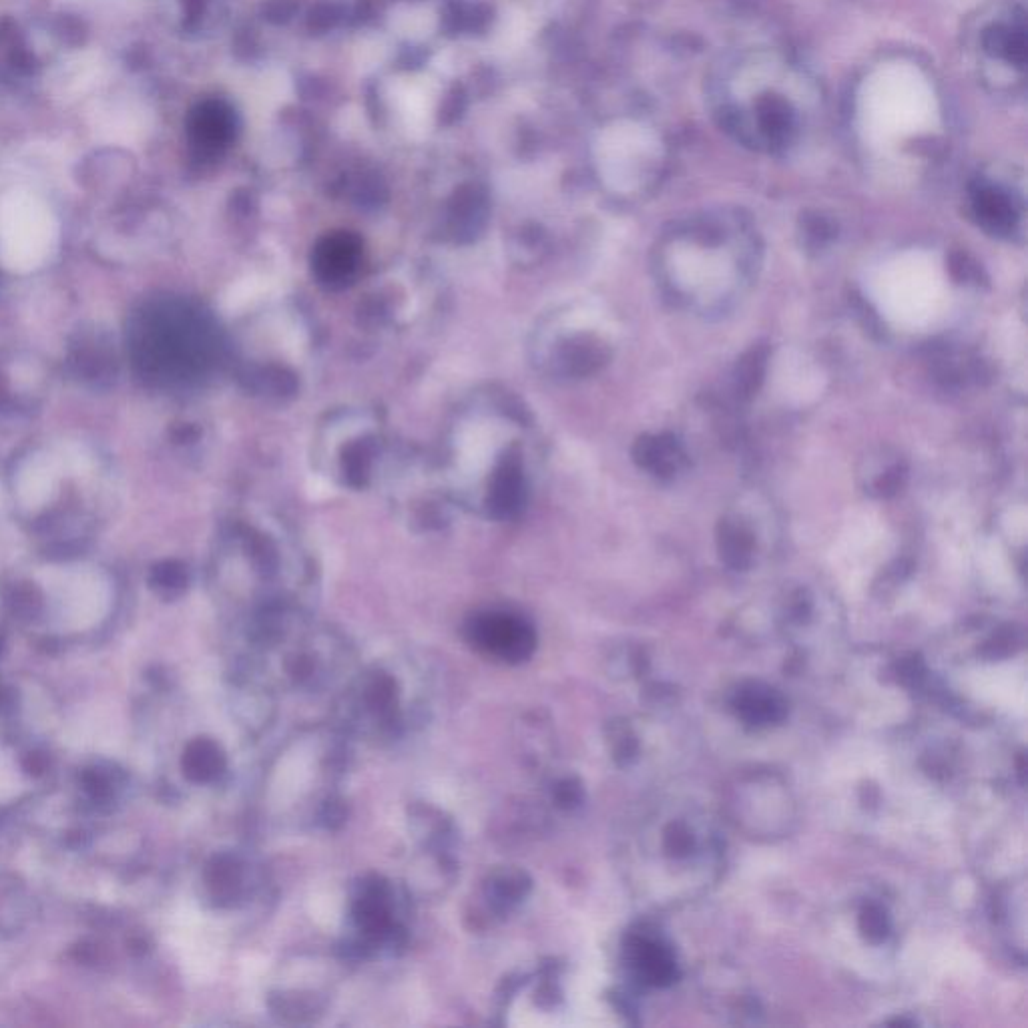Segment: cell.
Instances as JSON below:
<instances>
[{
  "label": "cell",
  "mask_w": 1028,
  "mask_h": 1028,
  "mask_svg": "<svg viewBox=\"0 0 1028 1028\" xmlns=\"http://www.w3.org/2000/svg\"><path fill=\"white\" fill-rule=\"evenodd\" d=\"M466 633L476 649L506 663H523L537 649L535 629L512 615H478L468 623Z\"/></svg>",
  "instance_id": "cell-1"
},
{
  "label": "cell",
  "mask_w": 1028,
  "mask_h": 1028,
  "mask_svg": "<svg viewBox=\"0 0 1028 1028\" xmlns=\"http://www.w3.org/2000/svg\"><path fill=\"white\" fill-rule=\"evenodd\" d=\"M362 262V243L352 233H332L324 237L312 255L316 278L332 288H346L358 274Z\"/></svg>",
  "instance_id": "cell-2"
},
{
  "label": "cell",
  "mask_w": 1028,
  "mask_h": 1028,
  "mask_svg": "<svg viewBox=\"0 0 1028 1028\" xmlns=\"http://www.w3.org/2000/svg\"><path fill=\"white\" fill-rule=\"evenodd\" d=\"M972 211L980 227H984L992 235H1010L1018 223V211L1000 185H994L986 179H980L972 185L970 191Z\"/></svg>",
  "instance_id": "cell-3"
},
{
  "label": "cell",
  "mask_w": 1028,
  "mask_h": 1028,
  "mask_svg": "<svg viewBox=\"0 0 1028 1028\" xmlns=\"http://www.w3.org/2000/svg\"><path fill=\"white\" fill-rule=\"evenodd\" d=\"M633 460L659 478H671L683 460V452L671 434H643L633 446Z\"/></svg>",
  "instance_id": "cell-4"
},
{
  "label": "cell",
  "mask_w": 1028,
  "mask_h": 1028,
  "mask_svg": "<svg viewBox=\"0 0 1028 1028\" xmlns=\"http://www.w3.org/2000/svg\"><path fill=\"white\" fill-rule=\"evenodd\" d=\"M631 960L641 980L653 986H669L677 978L675 956L667 946L655 940H635Z\"/></svg>",
  "instance_id": "cell-5"
},
{
  "label": "cell",
  "mask_w": 1028,
  "mask_h": 1028,
  "mask_svg": "<svg viewBox=\"0 0 1028 1028\" xmlns=\"http://www.w3.org/2000/svg\"><path fill=\"white\" fill-rule=\"evenodd\" d=\"M183 774L193 784H211L225 771V753L207 737L193 739L181 759Z\"/></svg>",
  "instance_id": "cell-6"
},
{
  "label": "cell",
  "mask_w": 1028,
  "mask_h": 1028,
  "mask_svg": "<svg viewBox=\"0 0 1028 1028\" xmlns=\"http://www.w3.org/2000/svg\"><path fill=\"white\" fill-rule=\"evenodd\" d=\"M523 496H525V486H523L521 468L514 460H508L494 474L490 494H488L490 510L496 514L498 519H510L521 510Z\"/></svg>",
  "instance_id": "cell-7"
},
{
  "label": "cell",
  "mask_w": 1028,
  "mask_h": 1028,
  "mask_svg": "<svg viewBox=\"0 0 1028 1028\" xmlns=\"http://www.w3.org/2000/svg\"><path fill=\"white\" fill-rule=\"evenodd\" d=\"M735 707L737 713L753 725L776 723L786 715L784 699L774 689L755 683L737 691Z\"/></svg>",
  "instance_id": "cell-8"
},
{
  "label": "cell",
  "mask_w": 1028,
  "mask_h": 1028,
  "mask_svg": "<svg viewBox=\"0 0 1028 1028\" xmlns=\"http://www.w3.org/2000/svg\"><path fill=\"white\" fill-rule=\"evenodd\" d=\"M982 49L1004 61L1006 65L1024 69L1026 63V31L1022 23H998L982 35Z\"/></svg>",
  "instance_id": "cell-9"
},
{
  "label": "cell",
  "mask_w": 1028,
  "mask_h": 1028,
  "mask_svg": "<svg viewBox=\"0 0 1028 1028\" xmlns=\"http://www.w3.org/2000/svg\"><path fill=\"white\" fill-rule=\"evenodd\" d=\"M717 547L725 565L743 571L751 563L753 535L751 529L733 517H723L717 525Z\"/></svg>",
  "instance_id": "cell-10"
},
{
  "label": "cell",
  "mask_w": 1028,
  "mask_h": 1028,
  "mask_svg": "<svg viewBox=\"0 0 1028 1028\" xmlns=\"http://www.w3.org/2000/svg\"><path fill=\"white\" fill-rule=\"evenodd\" d=\"M767 362H769V348L765 344L751 346L737 360L733 378H735V392L741 400H749L759 392V388L765 380Z\"/></svg>",
  "instance_id": "cell-11"
},
{
  "label": "cell",
  "mask_w": 1028,
  "mask_h": 1028,
  "mask_svg": "<svg viewBox=\"0 0 1028 1028\" xmlns=\"http://www.w3.org/2000/svg\"><path fill=\"white\" fill-rule=\"evenodd\" d=\"M193 129L195 137H199V141H203L205 145H221L231 135V115L221 105H205L195 115Z\"/></svg>",
  "instance_id": "cell-12"
},
{
  "label": "cell",
  "mask_w": 1028,
  "mask_h": 1028,
  "mask_svg": "<svg viewBox=\"0 0 1028 1028\" xmlns=\"http://www.w3.org/2000/svg\"><path fill=\"white\" fill-rule=\"evenodd\" d=\"M531 880L521 870H502L490 880V896L500 906H510L527 896Z\"/></svg>",
  "instance_id": "cell-13"
},
{
  "label": "cell",
  "mask_w": 1028,
  "mask_h": 1028,
  "mask_svg": "<svg viewBox=\"0 0 1028 1028\" xmlns=\"http://www.w3.org/2000/svg\"><path fill=\"white\" fill-rule=\"evenodd\" d=\"M239 882V870L237 864L231 858H215L211 866L207 868V884L213 888L215 894H231Z\"/></svg>",
  "instance_id": "cell-14"
},
{
  "label": "cell",
  "mask_w": 1028,
  "mask_h": 1028,
  "mask_svg": "<svg viewBox=\"0 0 1028 1028\" xmlns=\"http://www.w3.org/2000/svg\"><path fill=\"white\" fill-rule=\"evenodd\" d=\"M802 229H804L806 245L812 249H820L836 237V225L822 213H808L802 219Z\"/></svg>",
  "instance_id": "cell-15"
},
{
  "label": "cell",
  "mask_w": 1028,
  "mask_h": 1028,
  "mask_svg": "<svg viewBox=\"0 0 1028 1028\" xmlns=\"http://www.w3.org/2000/svg\"><path fill=\"white\" fill-rule=\"evenodd\" d=\"M906 480H908L906 464L894 462L872 482V492L880 498H892L904 488Z\"/></svg>",
  "instance_id": "cell-16"
},
{
  "label": "cell",
  "mask_w": 1028,
  "mask_h": 1028,
  "mask_svg": "<svg viewBox=\"0 0 1028 1028\" xmlns=\"http://www.w3.org/2000/svg\"><path fill=\"white\" fill-rule=\"evenodd\" d=\"M948 272L958 284H982L984 274L982 268L972 260L968 253L954 251L948 257Z\"/></svg>",
  "instance_id": "cell-17"
},
{
  "label": "cell",
  "mask_w": 1028,
  "mask_h": 1028,
  "mask_svg": "<svg viewBox=\"0 0 1028 1028\" xmlns=\"http://www.w3.org/2000/svg\"><path fill=\"white\" fill-rule=\"evenodd\" d=\"M862 930L866 932V936L874 942H880L886 938L888 934V920H886V914L878 908V906H870L864 910L862 914Z\"/></svg>",
  "instance_id": "cell-18"
},
{
  "label": "cell",
  "mask_w": 1028,
  "mask_h": 1028,
  "mask_svg": "<svg viewBox=\"0 0 1028 1028\" xmlns=\"http://www.w3.org/2000/svg\"><path fill=\"white\" fill-rule=\"evenodd\" d=\"M85 792L95 800H105L111 794V780L101 769H87L81 778Z\"/></svg>",
  "instance_id": "cell-19"
},
{
  "label": "cell",
  "mask_w": 1028,
  "mask_h": 1028,
  "mask_svg": "<svg viewBox=\"0 0 1028 1028\" xmlns=\"http://www.w3.org/2000/svg\"><path fill=\"white\" fill-rule=\"evenodd\" d=\"M555 800L561 808H575L583 800V790L575 780H565L555 790Z\"/></svg>",
  "instance_id": "cell-20"
},
{
  "label": "cell",
  "mask_w": 1028,
  "mask_h": 1028,
  "mask_svg": "<svg viewBox=\"0 0 1028 1028\" xmlns=\"http://www.w3.org/2000/svg\"><path fill=\"white\" fill-rule=\"evenodd\" d=\"M322 820L328 828H340L346 820V810H344V804L342 802H328L326 808H324V814H322Z\"/></svg>",
  "instance_id": "cell-21"
},
{
  "label": "cell",
  "mask_w": 1028,
  "mask_h": 1028,
  "mask_svg": "<svg viewBox=\"0 0 1028 1028\" xmlns=\"http://www.w3.org/2000/svg\"><path fill=\"white\" fill-rule=\"evenodd\" d=\"M47 765H49L47 755H43V753H39V751L29 753V755L25 757V761H23L25 771H27V774H31V776H43L45 771H47Z\"/></svg>",
  "instance_id": "cell-22"
},
{
  "label": "cell",
  "mask_w": 1028,
  "mask_h": 1028,
  "mask_svg": "<svg viewBox=\"0 0 1028 1028\" xmlns=\"http://www.w3.org/2000/svg\"><path fill=\"white\" fill-rule=\"evenodd\" d=\"M13 699H15V695L9 689L0 687V707H9L13 703Z\"/></svg>",
  "instance_id": "cell-23"
},
{
  "label": "cell",
  "mask_w": 1028,
  "mask_h": 1028,
  "mask_svg": "<svg viewBox=\"0 0 1028 1028\" xmlns=\"http://www.w3.org/2000/svg\"><path fill=\"white\" fill-rule=\"evenodd\" d=\"M0 653H3V641H0Z\"/></svg>",
  "instance_id": "cell-24"
}]
</instances>
